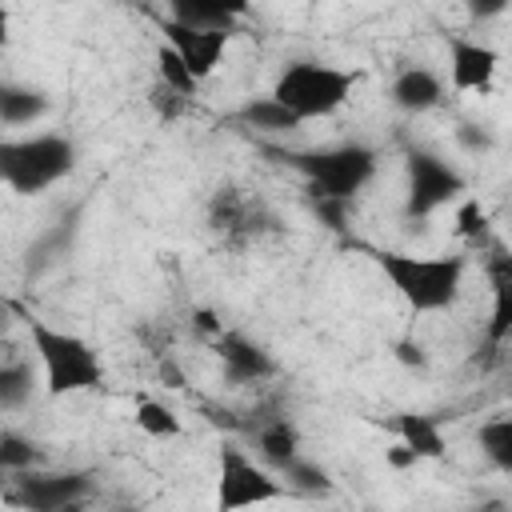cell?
Instances as JSON below:
<instances>
[{
	"label": "cell",
	"instance_id": "cell-1",
	"mask_svg": "<svg viewBox=\"0 0 512 512\" xmlns=\"http://www.w3.org/2000/svg\"><path fill=\"white\" fill-rule=\"evenodd\" d=\"M380 276L388 280V288L416 312H448L460 300L464 288V272L468 260L456 252H436V256H416V252H372Z\"/></svg>",
	"mask_w": 512,
	"mask_h": 512
},
{
	"label": "cell",
	"instance_id": "cell-2",
	"mask_svg": "<svg viewBox=\"0 0 512 512\" xmlns=\"http://www.w3.org/2000/svg\"><path fill=\"white\" fill-rule=\"evenodd\" d=\"M28 340H32L36 364H40L44 396H52V400L76 396V392H88L104 380V364L84 336L52 328L48 320H28Z\"/></svg>",
	"mask_w": 512,
	"mask_h": 512
},
{
	"label": "cell",
	"instance_id": "cell-3",
	"mask_svg": "<svg viewBox=\"0 0 512 512\" xmlns=\"http://www.w3.org/2000/svg\"><path fill=\"white\" fill-rule=\"evenodd\" d=\"M356 92V72L324 64V60H292L272 84V96L296 120H324L340 112Z\"/></svg>",
	"mask_w": 512,
	"mask_h": 512
},
{
	"label": "cell",
	"instance_id": "cell-4",
	"mask_svg": "<svg viewBox=\"0 0 512 512\" xmlns=\"http://www.w3.org/2000/svg\"><path fill=\"white\" fill-rule=\"evenodd\" d=\"M72 164H76V148L60 132L0 140V184H8L20 196L48 192L72 172Z\"/></svg>",
	"mask_w": 512,
	"mask_h": 512
},
{
	"label": "cell",
	"instance_id": "cell-5",
	"mask_svg": "<svg viewBox=\"0 0 512 512\" xmlns=\"http://www.w3.org/2000/svg\"><path fill=\"white\" fill-rule=\"evenodd\" d=\"M296 164L308 176V188L316 192V200H352L376 176V152L364 144H336L324 152H304L296 156Z\"/></svg>",
	"mask_w": 512,
	"mask_h": 512
},
{
	"label": "cell",
	"instance_id": "cell-6",
	"mask_svg": "<svg viewBox=\"0 0 512 512\" xmlns=\"http://www.w3.org/2000/svg\"><path fill=\"white\" fill-rule=\"evenodd\" d=\"M464 176L460 168H452L444 156L436 152H408V200H404V216L408 220H424L436 208H444L448 200H456L464 192Z\"/></svg>",
	"mask_w": 512,
	"mask_h": 512
},
{
	"label": "cell",
	"instance_id": "cell-7",
	"mask_svg": "<svg viewBox=\"0 0 512 512\" xmlns=\"http://www.w3.org/2000/svg\"><path fill=\"white\" fill-rule=\"evenodd\" d=\"M280 496H284V484L268 468L248 460L244 448H236V444L220 448V484H216V504L220 508L268 504V500H280Z\"/></svg>",
	"mask_w": 512,
	"mask_h": 512
},
{
	"label": "cell",
	"instance_id": "cell-8",
	"mask_svg": "<svg viewBox=\"0 0 512 512\" xmlns=\"http://www.w3.org/2000/svg\"><path fill=\"white\" fill-rule=\"evenodd\" d=\"M160 32H164V44L188 64V72L196 80H208L220 68L228 40H232V32H224V28H188L176 20H160Z\"/></svg>",
	"mask_w": 512,
	"mask_h": 512
},
{
	"label": "cell",
	"instance_id": "cell-9",
	"mask_svg": "<svg viewBox=\"0 0 512 512\" xmlns=\"http://www.w3.org/2000/svg\"><path fill=\"white\" fill-rule=\"evenodd\" d=\"M16 476H20V488L12 492V500L36 512H60L88 496V476L80 472H32V476L16 472Z\"/></svg>",
	"mask_w": 512,
	"mask_h": 512
},
{
	"label": "cell",
	"instance_id": "cell-10",
	"mask_svg": "<svg viewBox=\"0 0 512 512\" xmlns=\"http://www.w3.org/2000/svg\"><path fill=\"white\" fill-rule=\"evenodd\" d=\"M500 68V52L492 44L452 36L448 40V84L456 92H488Z\"/></svg>",
	"mask_w": 512,
	"mask_h": 512
},
{
	"label": "cell",
	"instance_id": "cell-11",
	"mask_svg": "<svg viewBox=\"0 0 512 512\" xmlns=\"http://www.w3.org/2000/svg\"><path fill=\"white\" fill-rule=\"evenodd\" d=\"M208 224L220 232L224 244H236L240 248V244H248V240H256L264 232L268 216H264V208L252 196H240L236 188H224V192L212 196Z\"/></svg>",
	"mask_w": 512,
	"mask_h": 512
},
{
	"label": "cell",
	"instance_id": "cell-12",
	"mask_svg": "<svg viewBox=\"0 0 512 512\" xmlns=\"http://www.w3.org/2000/svg\"><path fill=\"white\" fill-rule=\"evenodd\" d=\"M216 356H220V368H224V380L228 384H264L272 372H276V360L256 344L248 340L244 332H220L212 340Z\"/></svg>",
	"mask_w": 512,
	"mask_h": 512
},
{
	"label": "cell",
	"instance_id": "cell-13",
	"mask_svg": "<svg viewBox=\"0 0 512 512\" xmlns=\"http://www.w3.org/2000/svg\"><path fill=\"white\" fill-rule=\"evenodd\" d=\"M388 96H392V104H396L400 112L420 116V112H432V108L444 100V80H440L432 68H416V64H412V68L396 72Z\"/></svg>",
	"mask_w": 512,
	"mask_h": 512
},
{
	"label": "cell",
	"instance_id": "cell-14",
	"mask_svg": "<svg viewBox=\"0 0 512 512\" xmlns=\"http://www.w3.org/2000/svg\"><path fill=\"white\" fill-rule=\"evenodd\" d=\"M252 0H168V20L188 24V28H224L232 32V24L240 16H248Z\"/></svg>",
	"mask_w": 512,
	"mask_h": 512
},
{
	"label": "cell",
	"instance_id": "cell-15",
	"mask_svg": "<svg viewBox=\"0 0 512 512\" xmlns=\"http://www.w3.org/2000/svg\"><path fill=\"white\" fill-rule=\"evenodd\" d=\"M396 436L420 456V460H444L448 452V440H444V428L436 416H424V412H400L392 420Z\"/></svg>",
	"mask_w": 512,
	"mask_h": 512
},
{
	"label": "cell",
	"instance_id": "cell-16",
	"mask_svg": "<svg viewBox=\"0 0 512 512\" xmlns=\"http://www.w3.org/2000/svg\"><path fill=\"white\" fill-rule=\"evenodd\" d=\"M256 452L264 464L284 468L292 456H300V432L288 416H264L256 424Z\"/></svg>",
	"mask_w": 512,
	"mask_h": 512
},
{
	"label": "cell",
	"instance_id": "cell-17",
	"mask_svg": "<svg viewBox=\"0 0 512 512\" xmlns=\"http://www.w3.org/2000/svg\"><path fill=\"white\" fill-rule=\"evenodd\" d=\"M48 112L44 92L24 88V84H0V124L8 128H24L32 120H40Z\"/></svg>",
	"mask_w": 512,
	"mask_h": 512
},
{
	"label": "cell",
	"instance_id": "cell-18",
	"mask_svg": "<svg viewBox=\"0 0 512 512\" xmlns=\"http://www.w3.org/2000/svg\"><path fill=\"white\" fill-rule=\"evenodd\" d=\"M240 120H244L248 128H256V132H296V128L304 124V120H296L272 92H268V96H252V100H244Z\"/></svg>",
	"mask_w": 512,
	"mask_h": 512
},
{
	"label": "cell",
	"instance_id": "cell-19",
	"mask_svg": "<svg viewBox=\"0 0 512 512\" xmlns=\"http://www.w3.org/2000/svg\"><path fill=\"white\" fill-rule=\"evenodd\" d=\"M36 388V372H32V360H0V408H20L28 404Z\"/></svg>",
	"mask_w": 512,
	"mask_h": 512
},
{
	"label": "cell",
	"instance_id": "cell-20",
	"mask_svg": "<svg viewBox=\"0 0 512 512\" xmlns=\"http://www.w3.org/2000/svg\"><path fill=\"white\" fill-rule=\"evenodd\" d=\"M480 440V452L500 468V472H512V420L508 416H488L476 432Z\"/></svg>",
	"mask_w": 512,
	"mask_h": 512
},
{
	"label": "cell",
	"instance_id": "cell-21",
	"mask_svg": "<svg viewBox=\"0 0 512 512\" xmlns=\"http://www.w3.org/2000/svg\"><path fill=\"white\" fill-rule=\"evenodd\" d=\"M132 420H136V428H140L144 436H152V440H172V436H180V416H176V408L164 404V400H140Z\"/></svg>",
	"mask_w": 512,
	"mask_h": 512
},
{
	"label": "cell",
	"instance_id": "cell-22",
	"mask_svg": "<svg viewBox=\"0 0 512 512\" xmlns=\"http://www.w3.org/2000/svg\"><path fill=\"white\" fill-rule=\"evenodd\" d=\"M156 76H160V84L164 88H172V92H180V96H196V88H200V80L188 72V64L168 48V44H160L156 48Z\"/></svg>",
	"mask_w": 512,
	"mask_h": 512
},
{
	"label": "cell",
	"instance_id": "cell-23",
	"mask_svg": "<svg viewBox=\"0 0 512 512\" xmlns=\"http://www.w3.org/2000/svg\"><path fill=\"white\" fill-rule=\"evenodd\" d=\"M40 460L36 444L20 432H0V472H28Z\"/></svg>",
	"mask_w": 512,
	"mask_h": 512
},
{
	"label": "cell",
	"instance_id": "cell-24",
	"mask_svg": "<svg viewBox=\"0 0 512 512\" xmlns=\"http://www.w3.org/2000/svg\"><path fill=\"white\" fill-rule=\"evenodd\" d=\"M280 472H284V488H296V492H324L328 488V476L316 464L300 460V456H292Z\"/></svg>",
	"mask_w": 512,
	"mask_h": 512
},
{
	"label": "cell",
	"instance_id": "cell-25",
	"mask_svg": "<svg viewBox=\"0 0 512 512\" xmlns=\"http://www.w3.org/2000/svg\"><path fill=\"white\" fill-rule=\"evenodd\" d=\"M484 228H488L484 204H480L476 196L460 200V208H456V236H460V240H472V244H480V240H484Z\"/></svg>",
	"mask_w": 512,
	"mask_h": 512
},
{
	"label": "cell",
	"instance_id": "cell-26",
	"mask_svg": "<svg viewBox=\"0 0 512 512\" xmlns=\"http://www.w3.org/2000/svg\"><path fill=\"white\" fill-rule=\"evenodd\" d=\"M148 104L164 116V120H172V116H180L184 108H188V96H180V92H172V88H164V84H156L152 92H148Z\"/></svg>",
	"mask_w": 512,
	"mask_h": 512
},
{
	"label": "cell",
	"instance_id": "cell-27",
	"mask_svg": "<svg viewBox=\"0 0 512 512\" xmlns=\"http://www.w3.org/2000/svg\"><path fill=\"white\" fill-rule=\"evenodd\" d=\"M384 464H388V468H396V472H408V468H416V464H420V456L400 440V444L384 448Z\"/></svg>",
	"mask_w": 512,
	"mask_h": 512
},
{
	"label": "cell",
	"instance_id": "cell-28",
	"mask_svg": "<svg viewBox=\"0 0 512 512\" xmlns=\"http://www.w3.org/2000/svg\"><path fill=\"white\" fill-rule=\"evenodd\" d=\"M456 140H460L464 148H472V152L492 148V136H488V132H480L476 124H460V128H456Z\"/></svg>",
	"mask_w": 512,
	"mask_h": 512
},
{
	"label": "cell",
	"instance_id": "cell-29",
	"mask_svg": "<svg viewBox=\"0 0 512 512\" xmlns=\"http://www.w3.org/2000/svg\"><path fill=\"white\" fill-rule=\"evenodd\" d=\"M192 324H196L204 336H212V340L224 332V320H220L212 308H192Z\"/></svg>",
	"mask_w": 512,
	"mask_h": 512
},
{
	"label": "cell",
	"instance_id": "cell-30",
	"mask_svg": "<svg viewBox=\"0 0 512 512\" xmlns=\"http://www.w3.org/2000/svg\"><path fill=\"white\" fill-rule=\"evenodd\" d=\"M512 0H464V8L476 16V20H496Z\"/></svg>",
	"mask_w": 512,
	"mask_h": 512
},
{
	"label": "cell",
	"instance_id": "cell-31",
	"mask_svg": "<svg viewBox=\"0 0 512 512\" xmlns=\"http://www.w3.org/2000/svg\"><path fill=\"white\" fill-rule=\"evenodd\" d=\"M396 360H400V364H416V368H420V364H424V348H420V344H412V340H400V344H396Z\"/></svg>",
	"mask_w": 512,
	"mask_h": 512
},
{
	"label": "cell",
	"instance_id": "cell-32",
	"mask_svg": "<svg viewBox=\"0 0 512 512\" xmlns=\"http://www.w3.org/2000/svg\"><path fill=\"white\" fill-rule=\"evenodd\" d=\"M8 36H12V20H8V8L0 4V48L8 44Z\"/></svg>",
	"mask_w": 512,
	"mask_h": 512
},
{
	"label": "cell",
	"instance_id": "cell-33",
	"mask_svg": "<svg viewBox=\"0 0 512 512\" xmlns=\"http://www.w3.org/2000/svg\"><path fill=\"white\" fill-rule=\"evenodd\" d=\"M4 324H8V312H4V308H0V332H4Z\"/></svg>",
	"mask_w": 512,
	"mask_h": 512
},
{
	"label": "cell",
	"instance_id": "cell-34",
	"mask_svg": "<svg viewBox=\"0 0 512 512\" xmlns=\"http://www.w3.org/2000/svg\"><path fill=\"white\" fill-rule=\"evenodd\" d=\"M312 4H324V0H312Z\"/></svg>",
	"mask_w": 512,
	"mask_h": 512
}]
</instances>
